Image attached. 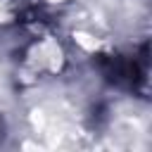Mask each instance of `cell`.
Here are the masks:
<instances>
[{
	"mask_svg": "<svg viewBox=\"0 0 152 152\" xmlns=\"http://www.w3.org/2000/svg\"><path fill=\"white\" fill-rule=\"evenodd\" d=\"M0 138H2V119H0Z\"/></svg>",
	"mask_w": 152,
	"mask_h": 152,
	"instance_id": "1",
	"label": "cell"
}]
</instances>
